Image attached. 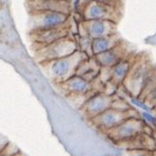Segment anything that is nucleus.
<instances>
[{
    "label": "nucleus",
    "instance_id": "f257e3e1",
    "mask_svg": "<svg viewBox=\"0 0 156 156\" xmlns=\"http://www.w3.org/2000/svg\"><path fill=\"white\" fill-rule=\"evenodd\" d=\"M87 57L89 56L84 52L77 51L69 56L44 62L39 65L51 82L56 85L75 76L79 65Z\"/></svg>",
    "mask_w": 156,
    "mask_h": 156
},
{
    "label": "nucleus",
    "instance_id": "f03ea898",
    "mask_svg": "<svg viewBox=\"0 0 156 156\" xmlns=\"http://www.w3.org/2000/svg\"><path fill=\"white\" fill-rule=\"evenodd\" d=\"M155 68L156 64L150 61L148 56L139 55L122 87L130 94L142 97Z\"/></svg>",
    "mask_w": 156,
    "mask_h": 156
},
{
    "label": "nucleus",
    "instance_id": "7ed1b4c3",
    "mask_svg": "<svg viewBox=\"0 0 156 156\" xmlns=\"http://www.w3.org/2000/svg\"><path fill=\"white\" fill-rule=\"evenodd\" d=\"M77 51L79 50L76 37L73 35H69L65 38L52 43V44L33 50V55L35 60L41 64L55 60V59L69 56Z\"/></svg>",
    "mask_w": 156,
    "mask_h": 156
},
{
    "label": "nucleus",
    "instance_id": "20e7f679",
    "mask_svg": "<svg viewBox=\"0 0 156 156\" xmlns=\"http://www.w3.org/2000/svg\"><path fill=\"white\" fill-rule=\"evenodd\" d=\"M77 13L83 20H111L118 23L122 16V9L95 0H84Z\"/></svg>",
    "mask_w": 156,
    "mask_h": 156
},
{
    "label": "nucleus",
    "instance_id": "39448f33",
    "mask_svg": "<svg viewBox=\"0 0 156 156\" xmlns=\"http://www.w3.org/2000/svg\"><path fill=\"white\" fill-rule=\"evenodd\" d=\"M148 126L140 116L128 118L106 135L112 143L117 144H126L132 142L141 134L147 132Z\"/></svg>",
    "mask_w": 156,
    "mask_h": 156
},
{
    "label": "nucleus",
    "instance_id": "423d86ee",
    "mask_svg": "<svg viewBox=\"0 0 156 156\" xmlns=\"http://www.w3.org/2000/svg\"><path fill=\"white\" fill-rule=\"evenodd\" d=\"M134 116H140V112L136 109L129 111H118L111 108V109L102 112L101 115L92 118L88 122L99 131L107 134L121 124L122 122L127 120L128 118Z\"/></svg>",
    "mask_w": 156,
    "mask_h": 156
},
{
    "label": "nucleus",
    "instance_id": "0eeeda50",
    "mask_svg": "<svg viewBox=\"0 0 156 156\" xmlns=\"http://www.w3.org/2000/svg\"><path fill=\"white\" fill-rule=\"evenodd\" d=\"M71 15L58 12H32L28 14V31L57 28L66 25Z\"/></svg>",
    "mask_w": 156,
    "mask_h": 156
},
{
    "label": "nucleus",
    "instance_id": "6e6552de",
    "mask_svg": "<svg viewBox=\"0 0 156 156\" xmlns=\"http://www.w3.org/2000/svg\"><path fill=\"white\" fill-rule=\"evenodd\" d=\"M69 35H71L69 29V20L66 25L61 26V27L27 32V38L31 42L33 50L52 44V43L65 38Z\"/></svg>",
    "mask_w": 156,
    "mask_h": 156
},
{
    "label": "nucleus",
    "instance_id": "1a4fd4ad",
    "mask_svg": "<svg viewBox=\"0 0 156 156\" xmlns=\"http://www.w3.org/2000/svg\"><path fill=\"white\" fill-rule=\"evenodd\" d=\"M118 23L111 20H80L79 34L87 35L92 39L102 38L118 33Z\"/></svg>",
    "mask_w": 156,
    "mask_h": 156
},
{
    "label": "nucleus",
    "instance_id": "9d476101",
    "mask_svg": "<svg viewBox=\"0 0 156 156\" xmlns=\"http://www.w3.org/2000/svg\"><path fill=\"white\" fill-rule=\"evenodd\" d=\"M114 96L108 95L105 92H96L85 101L79 111L85 119L89 121L105 111L111 109L114 102Z\"/></svg>",
    "mask_w": 156,
    "mask_h": 156
},
{
    "label": "nucleus",
    "instance_id": "9b49d317",
    "mask_svg": "<svg viewBox=\"0 0 156 156\" xmlns=\"http://www.w3.org/2000/svg\"><path fill=\"white\" fill-rule=\"evenodd\" d=\"M27 13L32 12H58L72 15L74 12L73 1L69 0H25Z\"/></svg>",
    "mask_w": 156,
    "mask_h": 156
},
{
    "label": "nucleus",
    "instance_id": "f8f14e48",
    "mask_svg": "<svg viewBox=\"0 0 156 156\" xmlns=\"http://www.w3.org/2000/svg\"><path fill=\"white\" fill-rule=\"evenodd\" d=\"M56 87L66 98L75 96H91L96 93L93 90L92 83L78 75H75L66 82L56 84Z\"/></svg>",
    "mask_w": 156,
    "mask_h": 156
},
{
    "label": "nucleus",
    "instance_id": "ddd939ff",
    "mask_svg": "<svg viewBox=\"0 0 156 156\" xmlns=\"http://www.w3.org/2000/svg\"><path fill=\"white\" fill-rule=\"evenodd\" d=\"M134 52V49L129 46L127 43L123 40L120 44H118L116 47L112 48V50L105 51L94 57L99 63V65L102 68H112L115 64L120 62L128 55H132Z\"/></svg>",
    "mask_w": 156,
    "mask_h": 156
},
{
    "label": "nucleus",
    "instance_id": "4468645a",
    "mask_svg": "<svg viewBox=\"0 0 156 156\" xmlns=\"http://www.w3.org/2000/svg\"><path fill=\"white\" fill-rule=\"evenodd\" d=\"M139 55H136L135 52H133L132 55H128L126 58H124L120 62L114 67L110 68V73H111V80L114 82L115 83L121 85L125 82L126 78L128 77L129 73L132 70L134 64H135Z\"/></svg>",
    "mask_w": 156,
    "mask_h": 156
},
{
    "label": "nucleus",
    "instance_id": "2eb2a0df",
    "mask_svg": "<svg viewBox=\"0 0 156 156\" xmlns=\"http://www.w3.org/2000/svg\"><path fill=\"white\" fill-rule=\"evenodd\" d=\"M102 67L99 65V63L96 60L94 56L87 57V59L80 64L76 75L80 77H83L89 83H92L96 79H98L101 73Z\"/></svg>",
    "mask_w": 156,
    "mask_h": 156
},
{
    "label": "nucleus",
    "instance_id": "dca6fc26",
    "mask_svg": "<svg viewBox=\"0 0 156 156\" xmlns=\"http://www.w3.org/2000/svg\"><path fill=\"white\" fill-rule=\"evenodd\" d=\"M122 41L123 40L120 38V36L118 35V33L111 35V36L102 37V38L93 39V42H92L93 56L101 55V53H103L105 51L112 50V48H115L118 44H120Z\"/></svg>",
    "mask_w": 156,
    "mask_h": 156
},
{
    "label": "nucleus",
    "instance_id": "f3484780",
    "mask_svg": "<svg viewBox=\"0 0 156 156\" xmlns=\"http://www.w3.org/2000/svg\"><path fill=\"white\" fill-rule=\"evenodd\" d=\"M124 146L126 150H156V140L153 134L144 132Z\"/></svg>",
    "mask_w": 156,
    "mask_h": 156
},
{
    "label": "nucleus",
    "instance_id": "a211bd4d",
    "mask_svg": "<svg viewBox=\"0 0 156 156\" xmlns=\"http://www.w3.org/2000/svg\"><path fill=\"white\" fill-rule=\"evenodd\" d=\"M78 50L84 52L85 55H88L89 57L93 56L92 52V42L93 39L90 38L87 35H78L76 37Z\"/></svg>",
    "mask_w": 156,
    "mask_h": 156
},
{
    "label": "nucleus",
    "instance_id": "6ab92c4d",
    "mask_svg": "<svg viewBox=\"0 0 156 156\" xmlns=\"http://www.w3.org/2000/svg\"><path fill=\"white\" fill-rule=\"evenodd\" d=\"M140 117L153 130H156V114L154 112H140Z\"/></svg>",
    "mask_w": 156,
    "mask_h": 156
},
{
    "label": "nucleus",
    "instance_id": "aec40b11",
    "mask_svg": "<svg viewBox=\"0 0 156 156\" xmlns=\"http://www.w3.org/2000/svg\"><path fill=\"white\" fill-rule=\"evenodd\" d=\"M20 151V149L15 146L14 144L10 143L9 141L1 147V151H0V156H14L18 152Z\"/></svg>",
    "mask_w": 156,
    "mask_h": 156
},
{
    "label": "nucleus",
    "instance_id": "412c9836",
    "mask_svg": "<svg viewBox=\"0 0 156 156\" xmlns=\"http://www.w3.org/2000/svg\"><path fill=\"white\" fill-rule=\"evenodd\" d=\"M122 156H156V150H126Z\"/></svg>",
    "mask_w": 156,
    "mask_h": 156
},
{
    "label": "nucleus",
    "instance_id": "4be33fe9",
    "mask_svg": "<svg viewBox=\"0 0 156 156\" xmlns=\"http://www.w3.org/2000/svg\"><path fill=\"white\" fill-rule=\"evenodd\" d=\"M144 100L152 109H154V107L156 106V87L144 97Z\"/></svg>",
    "mask_w": 156,
    "mask_h": 156
},
{
    "label": "nucleus",
    "instance_id": "5701e85b",
    "mask_svg": "<svg viewBox=\"0 0 156 156\" xmlns=\"http://www.w3.org/2000/svg\"><path fill=\"white\" fill-rule=\"evenodd\" d=\"M95 1L105 3L119 9H123V4H124V0H95Z\"/></svg>",
    "mask_w": 156,
    "mask_h": 156
},
{
    "label": "nucleus",
    "instance_id": "b1692460",
    "mask_svg": "<svg viewBox=\"0 0 156 156\" xmlns=\"http://www.w3.org/2000/svg\"><path fill=\"white\" fill-rule=\"evenodd\" d=\"M14 156H27V155H26L24 152H23V151H21V150H20V152H18L17 154H16V155H14Z\"/></svg>",
    "mask_w": 156,
    "mask_h": 156
},
{
    "label": "nucleus",
    "instance_id": "393cba45",
    "mask_svg": "<svg viewBox=\"0 0 156 156\" xmlns=\"http://www.w3.org/2000/svg\"><path fill=\"white\" fill-rule=\"evenodd\" d=\"M153 112H155V114H156V106L154 107V109H153Z\"/></svg>",
    "mask_w": 156,
    "mask_h": 156
},
{
    "label": "nucleus",
    "instance_id": "a878e982",
    "mask_svg": "<svg viewBox=\"0 0 156 156\" xmlns=\"http://www.w3.org/2000/svg\"><path fill=\"white\" fill-rule=\"evenodd\" d=\"M69 1H73V0H69Z\"/></svg>",
    "mask_w": 156,
    "mask_h": 156
}]
</instances>
